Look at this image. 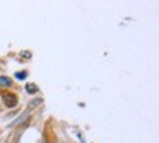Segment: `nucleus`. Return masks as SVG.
Listing matches in <instances>:
<instances>
[{
  "instance_id": "20e7f679",
  "label": "nucleus",
  "mask_w": 159,
  "mask_h": 143,
  "mask_svg": "<svg viewBox=\"0 0 159 143\" xmlns=\"http://www.w3.org/2000/svg\"><path fill=\"white\" fill-rule=\"evenodd\" d=\"M26 77H28V72H17V73H16V78H17V80H24Z\"/></svg>"
},
{
  "instance_id": "f257e3e1",
  "label": "nucleus",
  "mask_w": 159,
  "mask_h": 143,
  "mask_svg": "<svg viewBox=\"0 0 159 143\" xmlns=\"http://www.w3.org/2000/svg\"><path fill=\"white\" fill-rule=\"evenodd\" d=\"M2 99L5 101V106H9V107L16 106V101H17L14 94H2Z\"/></svg>"
},
{
  "instance_id": "7ed1b4c3",
  "label": "nucleus",
  "mask_w": 159,
  "mask_h": 143,
  "mask_svg": "<svg viewBox=\"0 0 159 143\" xmlns=\"http://www.w3.org/2000/svg\"><path fill=\"white\" fill-rule=\"evenodd\" d=\"M26 92H29V94H36V92H38V87H36L34 84H28L26 85Z\"/></svg>"
},
{
  "instance_id": "f03ea898",
  "label": "nucleus",
  "mask_w": 159,
  "mask_h": 143,
  "mask_svg": "<svg viewBox=\"0 0 159 143\" xmlns=\"http://www.w3.org/2000/svg\"><path fill=\"white\" fill-rule=\"evenodd\" d=\"M12 85V80L9 77H4V75H0V87H11Z\"/></svg>"
}]
</instances>
